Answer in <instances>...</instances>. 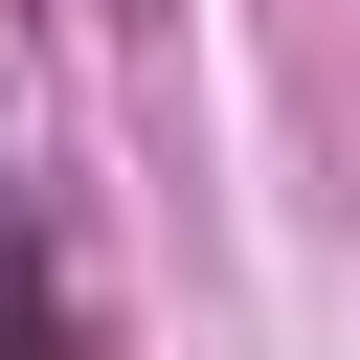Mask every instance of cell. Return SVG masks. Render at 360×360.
<instances>
[{
    "instance_id": "cell-1",
    "label": "cell",
    "mask_w": 360,
    "mask_h": 360,
    "mask_svg": "<svg viewBox=\"0 0 360 360\" xmlns=\"http://www.w3.org/2000/svg\"><path fill=\"white\" fill-rule=\"evenodd\" d=\"M45 338H68V315H45V248L0 225V360H45Z\"/></svg>"
}]
</instances>
